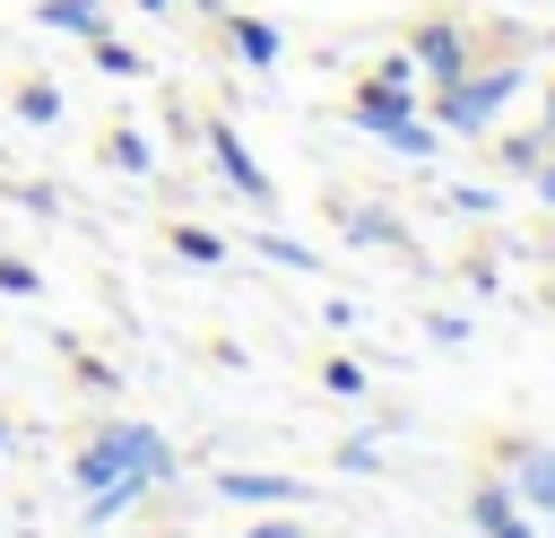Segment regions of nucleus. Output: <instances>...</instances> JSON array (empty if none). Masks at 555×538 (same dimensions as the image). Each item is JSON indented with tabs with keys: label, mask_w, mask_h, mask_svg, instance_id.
I'll list each match as a JSON object with an SVG mask.
<instances>
[{
	"label": "nucleus",
	"mask_w": 555,
	"mask_h": 538,
	"mask_svg": "<svg viewBox=\"0 0 555 538\" xmlns=\"http://www.w3.org/2000/svg\"><path fill=\"white\" fill-rule=\"evenodd\" d=\"M78 495H95V486H113V477H139V486H173V443L156 434V425H139V417H113L104 434H87V451H78Z\"/></svg>",
	"instance_id": "f257e3e1"
},
{
	"label": "nucleus",
	"mask_w": 555,
	"mask_h": 538,
	"mask_svg": "<svg viewBox=\"0 0 555 538\" xmlns=\"http://www.w3.org/2000/svg\"><path fill=\"white\" fill-rule=\"evenodd\" d=\"M520 78H529L520 61L486 69V78H477V69H460V78L442 87V104H434V113H442V130H468V139H486V130H494V113L512 104V87H520Z\"/></svg>",
	"instance_id": "f03ea898"
},
{
	"label": "nucleus",
	"mask_w": 555,
	"mask_h": 538,
	"mask_svg": "<svg viewBox=\"0 0 555 538\" xmlns=\"http://www.w3.org/2000/svg\"><path fill=\"white\" fill-rule=\"evenodd\" d=\"M356 130H373V139H390L399 156H434V130L416 121V104H408V87H382V78H364L356 87Z\"/></svg>",
	"instance_id": "7ed1b4c3"
},
{
	"label": "nucleus",
	"mask_w": 555,
	"mask_h": 538,
	"mask_svg": "<svg viewBox=\"0 0 555 538\" xmlns=\"http://www.w3.org/2000/svg\"><path fill=\"white\" fill-rule=\"evenodd\" d=\"M208 156H217V174H225V182H234V191H243L251 208H269V200H278V191H269V174H260V156L243 148V130L208 121Z\"/></svg>",
	"instance_id": "20e7f679"
},
{
	"label": "nucleus",
	"mask_w": 555,
	"mask_h": 538,
	"mask_svg": "<svg viewBox=\"0 0 555 538\" xmlns=\"http://www.w3.org/2000/svg\"><path fill=\"white\" fill-rule=\"evenodd\" d=\"M408 61L434 78V87H451L460 69H468V35L460 26H416V43H408Z\"/></svg>",
	"instance_id": "39448f33"
},
{
	"label": "nucleus",
	"mask_w": 555,
	"mask_h": 538,
	"mask_svg": "<svg viewBox=\"0 0 555 538\" xmlns=\"http://www.w3.org/2000/svg\"><path fill=\"white\" fill-rule=\"evenodd\" d=\"M468 512H477V529H486V538H538V529L520 521V495H512V486H477V495H468Z\"/></svg>",
	"instance_id": "423d86ee"
},
{
	"label": "nucleus",
	"mask_w": 555,
	"mask_h": 538,
	"mask_svg": "<svg viewBox=\"0 0 555 538\" xmlns=\"http://www.w3.org/2000/svg\"><path fill=\"white\" fill-rule=\"evenodd\" d=\"M225 503H295V477H269V469H225L217 477Z\"/></svg>",
	"instance_id": "0eeeda50"
},
{
	"label": "nucleus",
	"mask_w": 555,
	"mask_h": 538,
	"mask_svg": "<svg viewBox=\"0 0 555 538\" xmlns=\"http://www.w3.org/2000/svg\"><path fill=\"white\" fill-rule=\"evenodd\" d=\"M35 26H52V35H104V0H35Z\"/></svg>",
	"instance_id": "6e6552de"
},
{
	"label": "nucleus",
	"mask_w": 555,
	"mask_h": 538,
	"mask_svg": "<svg viewBox=\"0 0 555 538\" xmlns=\"http://www.w3.org/2000/svg\"><path fill=\"white\" fill-rule=\"evenodd\" d=\"M225 35H234V61L278 69V26H269V17H225Z\"/></svg>",
	"instance_id": "1a4fd4ad"
},
{
	"label": "nucleus",
	"mask_w": 555,
	"mask_h": 538,
	"mask_svg": "<svg viewBox=\"0 0 555 538\" xmlns=\"http://www.w3.org/2000/svg\"><path fill=\"white\" fill-rule=\"evenodd\" d=\"M512 495H520V503H538V512H555V451H520Z\"/></svg>",
	"instance_id": "9d476101"
},
{
	"label": "nucleus",
	"mask_w": 555,
	"mask_h": 538,
	"mask_svg": "<svg viewBox=\"0 0 555 538\" xmlns=\"http://www.w3.org/2000/svg\"><path fill=\"white\" fill-rule=\"evenodd\" d=\"M139 495H156V486H139V477H113V486H95L87 495V529H104V521H121Z\"/></svg>",
	"instance_id": "9b49d317"
},
{
	"label": "nucleus",
	"mask_w": 555,
	"mask_h": 538,
	"mask_svg": "<svg viewBox=\"0 0 555 538\" xmlns=\"http://www.w3.org/2000/svg\"><path fill=\"white\" fill-rule=\"evenodd\" d=\"M87 43H95V69H104V78H139V69H147V61H139L121 35H87Z\"/></svg>",
	"instance_id": "f8f14e48"
},
{
	"label": "nucleus",
	"mask_w": 555,
	"mask_h": 538,
	"mask_svg": "<svg viewBox=\"0 0 555 538\" xmlns=\"http://www.w3.org/2000/svg\"><path fill=\"white\" fill-rule=\"evenodd\" d=\"M17 113H26L35 130H43V121H61V87H52V78H26V87H17Z\"/></svg>",
	"instance_id": "ddd939ff"
},
{
	"label": "nucleus",
	"mask_w": 555,
	"mask_h": 538,
	"mask_svg": "<svg viewBox=\"0 0 555 538\" xmlns=\"http://www.w3.org/2000/svg\"><path fill=\"white\" fill-rule=\"evenodd\" d=\"M173 252H182V260H199V269H217V260H225V243H217L208 226H173Z\"/></svg>",
	"instance_id": "4468645a"
},
{
	"label": "nucleus",
	"mask_w": 555,
	"mask_h": 538,
	"mask_svg": "<svg viewBox=\"0 0 555 538\" xmlns=\"http://www.w3.org/2000/svg\"><path fill=\"white\" fill-rule=\"evenodd\" d=\"M113 165H121V174H147V165H156V148H147L139 130H113Z\"/></svg>",
	"instance_id": "2eb2a0df"
},
{
	"label": "nucleus",
	"mask_w": 555,
	"mask_h": 538,
	"mask_svg": "<svg viewBox=\"0 0 555 538\" xmlns=\"http://www.w3.org/2000/svg\"><path fill=\"white\" fill-rule=\"evenodd\" d=\"M321 382H330L338 399H356V390H364V364H356V356H330V364H321Z\"/></svg>",
	"instance_id": "dca6fc26"
},
{
	"label": "nucleus",
	"mask_w": 555,
	"mask_h": 538,
	"mask_svg": "<svg viewBox=\"0 0 555 538\" xmlns=\"http://www.w3.org/2000/svg\"><path fill=\"white\" fill-rule=\"evenodd\" d=\"M347 234H356V243H390L399 226H390V217H373V208H347Z\"/></svg>",
	"instance_id": "f3484780"
},
{
	"label": "nucleus",
	"mask_w": 555,
	"mask_h": 538,
	"mask_svg": "<svg viewBox=\"0 0 555 538\" xmlns=\"http://www.w3.org/2000/svg\"><path fill=\"white\" fill-rule=\"evenodd\" d=\"M538 156H546V130H529V139H503V165H520V174H529Z\"/></svg>",
	"instance_id": "a211bd4d"
},
{
	"label": "nucleus",
	"mask_w": 555,
	"mask_h": 538,
	"mask_svg": "<svg viewBox=\"0 0 555 538\" xmlns=\"http://www.w3.org/2000/svg\"><path fill=\"white\" fill-rule=\"evenodd\" d=\"M260 252H269L278 269H312V252H304V243H286V234H260Z\"/></svg>",
	"instance_id": "6ab92c4d"
},
{
	"label": "nucleus",
	"mask_w": 555,
	"mask_h": 538,
	"mask_svg": "<svg viewBox=\"0 0 555 538\" xmlns=\"http://www.w3.org/2000/svg\"><path fill=\"white\" fill-rule=\"evenodd\" d=\"M373 78H382V87H416V61H408V52H390V61L373 69Z\"/></svg>",
	"instance_id": "aec40b11"
},
{
	"label": "nucleus",
	"mask_w": 555,
	"mask_h": 538,
	"mask_svg": "<svg viewBox=\"0 0 555 538\" xmlns=\"http://www.w3.org/2000/svg\"><path fill=\"white\" fill-rule=\"evenodd\" d=\"M243 538H295V529H286V521H260V529H243Z\"/></svg>",
	"instance_id": "412c9836"
},
{
	"label": "nucleus",
	"mask_w": 555,
	"mask_h": 538,
	"mask_svg": "<svg viewBox=\"0 0 555 538\" xmlns=\"http://www.w3.org/2000/svg\"><path fill=\"white\" fill-rule=\"evenodd\" d=\"M538 200H555V165H546V174H538Z\"/></svg>",
	"instance_id": "4be33fe9"
},
{
	"label": "nucleus",
	"mask_w": 555,
	"mask_h": 538,
	"mask_svg": "<svg viewBox=\"0 0 555 538\" xmlns=\"http://www.w3.org/2000/svg\"><path fill=\"white\" fill-rule=\"evenodd\" d=\"M538 130H546V148H555V95H546V121H538Z\"/></svg>",
	"instance_id": "5701e85b"
},
{
	"label": "nucleus",
	"mask_w": 555,
	"mask_h": 538,
	"mask_svg": "<svg viewBox=\"0 0 555 538\" xmlns=\"http://www.w3.org/2000/svg\"><path fill=\"white\" fill-rule=\"evenodd\" d=\"M191 9H208V17H217V9H225V0H191Z\"/></svg>",
	"instance_id": "b1692460"
},
{
	"label": "nucleus",
	"mask_w": 555,
	"mask_h": 538,
	"mask_svg": "<svg viewBox=\"0 0 555 538\" xmlns=\"http://www.w3.org/2000/svg\"><path fill=\"white\" fill-rule=\"evenodd\" d=\"M9 443H17V434H9V417H0V451H9Z\"/></svg>",
	"instance_id": "393cba45"
},
{
	"label": "nucleus",
	"mask_w": 555,
	"mask_h": 538,
	"mask_svg": "<svg viewBox=\"0 0 555 538\" xmlns=\"http://www.w3.org/2000/svg\"><path fill=\"white\" fill-rule=\"evenodd\" d=\"M139 9H173V0H139Z\"/></svg>",
	"instance_id": "a878e982"
}]
</instances>
